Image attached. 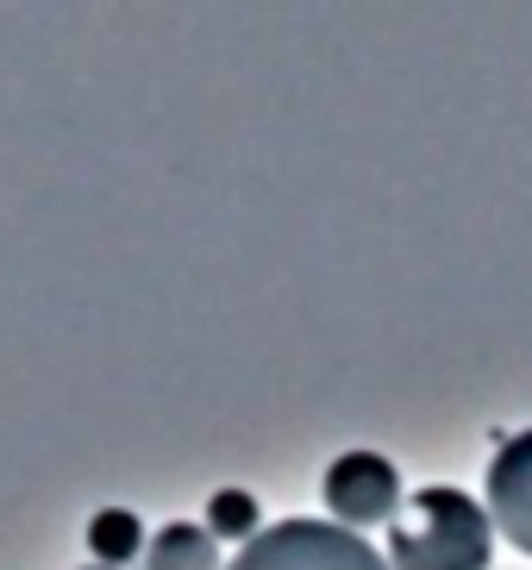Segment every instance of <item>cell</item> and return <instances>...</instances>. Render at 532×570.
Wrapping results in <instances>:
<instances>
[{"label": "cell", "instance_id": "obj_2", "mask_svg": "<svg viewBox=\"0 0 532 570\" xmlns=\"http://www.w3.org/2000/svg\"><path fill=\"white\" fill-rule=\"evenodd\" d=\"M226 570H388V558L364 533L338 520H276L250 539Z\"/></svg>", "mask_w": 532, "mask_h": 570}, {"label": "cell", "instance_id": "obj_8", "mask_svg": "<svg viewBox=\"0 0 532 570\" xmlns=\"http://www.w3.org/2000/svg\"><path fill=\"white\" fill-rule=\"evenodd\" d=\"M88 570H107V564H88Z\"/></svg>", "mask_w": 532, "mask_h": 570}, {"label": "cell", "instance_id": "obj_5", "mask_svg": "<svg viewBox=\"0 0 532 570\" xmlns=\"http://www.w3.org/2000/svg\"><path fill=\"white\" fill-rule=\"evenodd\" d=\"M145 570H226L219 564V539L195 520H169L145 546Z\"/></svg>", "mask_w": 532, "mask_h": 570}, {"label": "cell", "instance_id": "obj_4", "mask_svg": "<svg viewBox=\"0 0 532 570\" xmlns=\"http://www.w3.org/2000/svg\"><path fill=\"white\" fill-rule=\"evenodd\" d=\"M489 520H495V533L514 546V552L532 558V426L514 433L508 445L495 452L489 464Z\"/></svg>", "mask_w": 532, "mask_h": 570}, {"label": "cell", "instance_id": "obj_1", "mask_svg": "<svg viewBox=\"0 0 532 570\" xmlns=\"http://www.w3.org/2000/svg\"><path fill=\"white\" fill-rule=\"evenodd\" d=\"M388 570H489L495 558V520L464 489H420L388 527Z\"/></svg>", "mask_w": 532, "mask_h": 570}, {"label": "cell", "instance_id": "obj_7", "mask_svg": "<svg viewBox=\"0 0 532 570\" xmlns=\"http://www.w3.org/2000/svg\"><path fill=\"white\" fill-rule=\"evenodd\" d=\"M207 533L238 539V552H245L250 539L264 533V508H257V495H245V489H219L214 502H207Z\"/></svg>", "mask_w": 532, "mask_h": 570}, {"label": "cell", "instance_id": "obj_3", "mask_svg": "<svg viewBox=\"0 0 532 570\" xmlns=\"http://www.w3.org/2000/svg\"><path fill=\"white\" fill-rule=\"evenodd\" d=\"M319 495H326V514L357 533V527H376V520L401 514V470L383 452H338L326 464Z\"/></svg>", "mask_w": 532, "mask_h": 570}, {"label": "cell", "instance_id": "obj_6", "mask_svg": "<svg viewBox=\"0 0 532 570\" xmlns=\"http://www.w3.org/2000/svg\"><path fill=\"white\" fill-rule=\"evenodd\" d=\"M145 520L132 514V508H100L95 520H88V558L95 564H107V570H126V564H138L145 558Z\"/></svg>", "mask_w": 532, "mask_h": 570}]
</instances>
